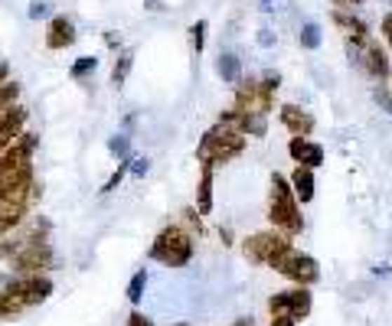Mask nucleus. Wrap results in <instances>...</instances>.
I'll use <instances>...</instances> for the list:
<instances>
[{
    "mask_svg": "<svg viewBox=\"0 0 392 326\" xmlns=\"http://www.w3.org/2000/svg\"><path fill=\"white\" fill-rule=\"evenodd\" d=\"M297 196L291 189V179L281 177V173H271V203H268V219L275 229L288 235H297L304 229V219H301V209H297Z\"/></svg>",
    "mask_w": 392,
    "mask_h": 326,
    "instance_id": "obj_1",
    "label": "nucleus"
},
{
    "mask_svg": "<svg viewBox=\"0 0 392 326\" xmlns=\"http://www.w3.org/2000/svg\"><path fill=\"white\" fill-rule=\"evenodd\" d=\"M239 154H245V134H239L236 128H229V124H216V128H210L206 134H203L200 147H196V160L200 163H229V160H236Z\"/></svg>",
    "mask_w": 392,
    "mask_h": 326,
    "instance_id": "obj_2",
    "label": "nucleus"
},
{
    "mask_svg": "<svg viewBox=\"0 0 392 326\" xmlns=\"http://www.w3.org/2000/svg\"><path fill=\"white\" fill-rule=\"evenodd\" d=\"M151 258L161 261V264H167V268H187L190 258H193L190 235L183 232V229H177V225L161 229L157 238H154V245H151Z\"/></svg>",
    "mask_w": 392,
    "mask_h": 326,
    "instance_id": "obj_3",
    "label": "nucleus"
},
{
    "mask_svg": "<svg viewBox=\"0 0 392 326\" xmlns=\"http://www.w3.org/2000/svg\"><path fill=\"white\" fill-rule=\"evenodd\" d=\"M268 268L278 271V274H285V278H291L295 284H314V280L320 278L317 261L304 252H295L291 245L281 248V252H275V258H268Z\"/></svg>",
    "mask_w": 392,
    "mask_h": 326,
    "instance_id": "obj_4",
    "label": "nucleus"
},
{
    "mask_svg": "<svg viewBox=\"0 0 392 326\" xmlns=\"http://www.w3.org/2000/svg\"><path fill=\"white\" fill-rule=\"evenodd\" d=\"M29 196H39V186H36V179H33V163L0 177V209L27 205Z\"/></svg>",
    "mask_w": 392,
    "mask_h": 326,
    "instance_id": "obj_5",
    "label": "nucleus"
},
{
    "mask_svg": "<svg viewBox=\"0 0 392 326\" xmlns=\"http://www.w3.org/2000/svg\"><path fill=\"white\" fill-rule=\"evenodd\" d=\"M4 294H10L13 300H20L23 307H36L53 294V280L43 274H29V278H17L4 284Z\"/></svg>",
    "mask_w": 392,
    "mask_h": 326,
    "instance_id": "obj_6",
    "label": "nucleus"
},
{
    "mask_svg": "<svg viewBox=\"0 0 392 326\" xmlns=\"http://www.w3.org/2000/svg\"><path fill=\"white\" fill-rule=\"evenodd\" d=\"M288 248V232H255L242 242V254L252 261V264H268V258H275V252Z\"/></svg>",
    "mask_w": 392,
    "mask_h": 326,
    "instance_id": "obj_7",
    "label": "nucleus"
},
{
    "mask_svg": "<svg viewBox=\"0 0 392 326\" xmlns=\"http://www.w3.org/2000/svg\"><path fill=\"white\" fill-rule=\"evenodd\" d=\"M268 310H271V317H278V313H288V317H295V320H304L307 313H311V290H307V287H297V290L275 294V297L268 300Z\"/></svg>",
    "mask_w": 392,
    "mask_h": 326,
    "instance_id": "obj_8",
    "label": "nucleus"
},
{
    "mask_svg": "<svg viewBox=\"0 0 392 326\" xmlns=\"http://www.w3.org/2000/svg\"><path fill=\"white\" fill-rule=\"evenodd\" d=\"M10 261H13V271H20V274H39V271L53 268V252H49L46 245L33 242V245H27L23 252L13 254Z\"/></svg>",
    "mask_w": 392,
    "mask_h": 326,
    "instance_id": "obj_9",
    "label": "nucleus"
},
{
    "mask_svg": "<svg viewBox=\"0 0 392 326\" xmlns=\"http://www.w3.org/2000/svg\"><path fill=\"white\" fill-rule=\"evenodd\" d=\"M219 124H229V128H236L245 137H265L268 134L265 114H259V111H239V108H232V111L219 114Z\"/></svg>",
    "mask_w": 392,
    "mask_h": 326,
    "instance_id": "obj_10",
    "label": "nucleus"
},
{
    "mask_svg": "<svg viewBox=\"0 0 392 326\" xmlns=\"http://www.w3.org/2000/svg\"><path fill=\"white\" fill-rule=\"evenodd\" d=\"M288 157L295 160V163H301V167H311L317 170L320 163H324V147L320 144H314V140L307 137H291V144H288Z\"/></svg>",
    "mask_w": 392,
    "mask_h": 326,
    "instance_id": "obj_11",
    "label": "nucleus"
},
{
    "mask_svg": "<svg viewBox=\"0 0 392 326\" xmlns=\"http://www.w3.org/2000/svg\"><path fill=\"white\" fill-rule=\"evenodd\" d=\"M278 118H281V128L291 130V137H307L311 130H314V114L304 111L301 104H281V111H278Z\"/></svg>",
    "mask_w": 392,
    "mask_h": 326,
    "instance_id": "obj_12",
    "label": "nucleus"
},
{
    "mask_svg": "<svg viewBox=\"0 0 392 326\" xmlns=\"http://www.w3.org/2000/svg\"><path fill=\"white\" fill-rule=\"evenodd\" d=\"M76 43V23L69 17H53L46 23V49H69Z\"/></svg>",
    "mask_w": 392,
    "mask_h": 326,
    "instance_id": "obj_13",
    "label": "nucleus"
},
{
    "mask_svg": "<svg viewBox=\"0 0 392 326\" xmlns=\"http://www.w3.org/2000/svg\"><path fill=\"white\" fill-rule=\"evenodd\" d=\"M363 69L366 75H373V79H389V56H386V49L376 43V39H366L363 46Z\"/></svg>",
    "mask_w": 392,
    "mask_h": 326,
    "instance_id": "obj_14",
    "label": "nucleus"
},
{
    "mask_svg": "<svg viewBox=\"0 0 392 326\" xmlns=\"http://www.w3.org/2000/svg\"><path fill=\"white\" fill-rule=\"evenodd\" d=\"M27 128V111L23 108H10L4 118H0V150H7L13 140L23 134Z\"/></svg>",
    "mask_w": 392,
    "mask_h": 326,
    "instance_id": "obj_15",
    "label": "nucleus"
},
{
    "mask_svg": "<svg viewBox=\"0 0 392 326\" xmlns=\"http://www.w3.org/2000/svg\"><path fill=\"white\" fill-rule=\"evenodd\" d=\"M291 189H295V196H297V203H301V205L311 203V199H314V193H317V186H314V170H311V167H301V163H297L295 173H291Z\"/></svg>",
    "mask_w": 392,
    "mask_h": 326,
    "instance_id": "obj_16",
    "label": "nucleus"
},
{
    "mask_svg": "<svg viewBox=\"0 0 392 326\" xmlns=\"http://www.w3.org/2000/svg\"><path fill=\"white\" fill-rule=\"evenodd\" d=\"M212 163H203V177H200V196H196V209L200 215L212 212Z\"/></svg>",
    "mask_w": 392,
    "mask_h": 326,
    "instance_id": "obj_17",
    "label": "nucleus"
},
{
    "mask_svg": "<svg viewBox=\"0 0 392 326\" xmlns=\"http://www.w3.org/2000/svg\"><path fill=\"white\" fill-rule=\"evenodd\" d=\"M216 72H219L222 82H239V75H242V59L236 56V53H219V59H216Z\"/></svg>",
    "mask_w": 392,
    "mask_h": 326,
    "instance_id": "obj_18",
    "label": "nucleus"
},
{
    "mask_svg": "<svg viewBox=\"0 0 392 326\" xmlns=\"http://www.w3.org/2000/svg\"><path fill=\"white\" fill-rule=\"evenodd\" d=\"M320 39H324L320 23H314V20L301 23V49H320Z\"/></svg>",
    "mask_w": 392,
    "mask_h": 326,
    "instance_id": "obj_19",
    "label": "nucleus"
},
{
    "mask_svg": "<svg viewBox=\"0 0 392 326\" xmlns=\"http://www.w3.org/2000/svg\"><path fill=\"white\" fill-rule=\"evenodd\" d=\"M27 215V205H17V209H0V235H13L17 222Z\"/></svg>",
    "mask_w": 392,
    "mask_h": 326,
    "instance_id": "obj_20",
    "label": "nucleus"
},
{
    "mask_svg": "<svg viewBox=\"0 0 392 326\" xmlns=\"http://www.w3.org/2000/svg\"><path fill=\"white\" fill-rule=\"evenodd\" d=\"M131 62H134V56L131 53H121V59L115 62V69H111V85L115 88H121V85L128 82V72H131Z\"/></svg>",
    "mask_w": 392,
    "mask_h": 326,
    "instance_id": "obj_21",
    "label": "nucleus"
},
{
    "mask_svg": "<svg viewBox=\"0 0 392 326\" xmlns=\"http://www.w3.org/2000/svg\"><path fill=\"white\" fill-rule=\"evenodd\" d=\"M108 154L115 160H128L131 157V137L128 134H115V137L108 140Z\"/></svg>",
    "mask_w": 392,
    "mask_h": 326,
    "instance_id": "obj_22",
    "label": "nucleus"
},
{
    "mask_svg": "<svg viewBox=\"0 0 392 326\" xmlns=\"http://www.w3.org/2000/svg\"><path fill=\"white\" fill-rule=\"evenodd\" d=\"M95 69H98V59L95 56H82V59H76V62H72L69 75H72V79H86V75H92Z\"/></svg>",
    "mask_w": 392,
    "mask_h": 326,
    "instance_id": "obj_23",
    "label": "nucleus"
},
{
    "mask_svg": "<svg viewBox=\"0 0 392 326\" xmlns=\"http://www.w3.org/2000/svg\"><path fill=\"white\" fill-rule=\"evenodd\" d=\"M144 284H147V271H137L131 278V284H128V300H131V304H141Z\"/></svg>",
    "mask_w": 392,
    "mask_h": 326,
    "instance_id": "obj_24",
    "label": "nucleus"
},
{
    "mask_svg": "<svg viewBox=\"0 0 392 326\" xmlns=\"http://www.w3.org/2000/svg\"><path fill=\"white\" fill-rule=\"evenodd\" d=\"M20 310H27L20 300H13L10 294H0V320H4V317H17Z\"/></svg>",
    "mask_w": 392,
    "mask_h": 326,
    "instance_id": "obj_25",
    "label": "nucleus"
},
{
    "mask_svg": "<svg viewBox=\"0 0 392 326\" xmlns=\"http://www.w3.org/2000/svg\"><path fill=\"white\" fill-rule=\"evenodd\" d=\"M190 43H193V53H203V43H206V23L203 20L190 29Z\"/></svg>",
    "mask_w": 392,
    "mask_h": 326,
    "instance_id": "obj_26",
    "label": "nucleus"
},
{
    "mask_svg": "<svg viewBox=\"0 0 392 326\" xmlns=\"http://www.w3.org/2000/svg\"><path fill=\"white\" fill-rule=\"evenodd\" d=\"M125 173H128V163H121V167H118L115 173H111V177H108V183H105V186H102V193H111V189H115L118 183H121V179H125Z\"/></svg>",
    "mask_w": 392,
    "mask_h": 326,
    "instance_id": "obj_27",
    "label": "nucleus"
},
{
    "mask_svg": "<svg viewBox=\"0 0 392 326\" xmlns=\"http://www.w3.org/2000/svg\"><path fill=\"white\" fill-rule=\"evenodd\" d=\"M27 13H29V20H43L49 13V4H46V0H33Z\"/></svg>",
    "mask_w": 392,
    "mask_h": 326,
    "instance_id": "obj_28",
    "label": "nucleus"
},
{
    "mask_svg": "<svg viewBox=\"0 0 392 326\" xmlns=\"http://www.w3.org/2000/svg\"><path fill=\"white\" fill-rule=\"evenodd\" d=\"M128 170H131L134 177H144V173L151 170V160H147V157H134L131 163H128Z\"/></svg>",
    "mask_w": 392,
    "mask_h": 326,
    "instance_id": "obj_29",
    "label": "nucleus"
},
{
    "mask_svg": "<svg viewBox=\"0 0 392 326\" xmlns=\"http://www.w3.org/2000/svg\"><path fill=\"white\" fill-rule=\"evenodd\" d=\"M275 43H278V36H275V33H271L268 27H262V29H259V46H262V49H271Z\"/></svg>",
    "mask_w": 392,
    "mask_h": 326,
    "instance_id": "obj_30",
    "label": "nucleus"
},
{
    "mask_svg": "<svg viewBox=\"0 0 392 326\" xmlns=\"http://www.w3.org/2000/svg\"><path fill=\"white\" fill-rule=\"evenodd\" d=\"M376 102H379V108H383V111L392 114V92H376Z\"/></svg>",
    "mask_w": 392,
    "mask_h": 326,
    "instance_id": "obj_31",
    "label": "nucleus"
},
{
    "mask_svg": "<svg viewBox=\"0 0 392 326\" xmlns=\"http://www.w3.org/2000/svg\"><path fill=\"white\" fill-rule=\"evenodd\" d=\"M383 36H386V43H389V49H392V13H386L383 17Z\"/></svg>",
    "mask_w": 392,
    "mask_h": 326,
    "instance_id": "obj_32",
    "label": "nucleus"
},
{
    "mask_svg": "<svg viewBox=\"0 0 392 326\" xmlns=\"http://www.w3.org/2000/svg\"><path fill=\"white\" fill-rule=\"evenodd\" d=\"M128 326H154L151 320L144 317V313H131V320H128Z\"/></svg>",
    "mask_w": 392,
    "mask_h": 326,
    "instance_id": "obj_33",
    "label": "nucleus"
},
{
    "mask_svg": "<svg viewBox=\"0 0 392 326\" xmlns=\"http://www.w3.org/2000/svg\"><path fill=\"white\" fill-rule=\"evenodd\" d=\"M271 326H295V317H288V313H278V317L271 320Z\"/></svg>",
    "mask_w": 392,
    "mask_h": 326,
    "instance_id": "obj_34",
    "label": "nucleus"
},
{
    "mask_svg": "<svg viewBox=\"0 0 392 326\" xmlns=\"http://www.w3.org/2000/svg\"><path fill=\"white\" fill-rule=\"evenodd\" d=\"M7 75H10V65H7V62H0V85L7 82Z\"/></svg>",
    "mask_w": 392,
    "mask_h": 326,
    "instance_id": "obj_35",
    "label": "nucleus"
},
{
    "mask_svg": "<svg viewBox=\"0 0 392 326\" xmlns=\"http://www.w3.org/2000/svg\"><path fill=\"white\" fill-rule=\"evenodd\" d=\"M275 10V0H262V13H271Z\"/></svg>",
    "mask_w": 392,
    "mask_h": 326,
    "instance_id": "obj_36",
    "label": "nucleus"
},
{
    "mask_svg": "<svg viewBox=\"0 0 392 326\" xmlns=\"http://www.w3.org/2000/svg\"><path fill=\"white\" fill-rule=\"evenodd\" d=\"M229 326H252V320H249V317H239L236 323H229Z\"/></svg>",
    "mask_w": 392,
    "mask_h": 326,
    "instance_id": "obj_37",
    "label": "nucleus"
},
{
    "mask_svg": "<svg viewBox=\"0 0 392 326\" xmlns=\"http://www.w3.org/2000/svg\"><path fill=\"white\" fill-rule=\"evenodd\" d=\"M13 108H17V104H13ZM7 111H10L7 104H0V118H4V114H7Z\"/></svg>",
    "mask_w": 392,
    "mask_h": 326,
    "instance_id": "obj_38",
    "label": "nucleus"
},
{
    "mask_svg": "<svg viewBox=\"0 0 392 326\" xmlns=\"http://www.w3.org/2000/svg\"><path fill=\"white\" fill-rule=\"evenodd\" d=\"M337 4H360V0H337Z\"/></svg>",
    "mask_w": 392,
    "mask_h": 326,
    "instance_id": "obj_39",
    "label": "nucleus"
},
{
    "mask_svg": "<svg viewBox=\"0 0 392 326\" xmlns=\"http://www.w3.org/2000/svg\"><path fill=\"white\" fill-rule=\"evenodd\" d=\"M177 326H187V323H177Z\"/></svg>",
    "mask_w": 392,
    "mask_h": 326,
    "instance_id": "obj_40",
    "label": "nucleus"
}]
</instances>
